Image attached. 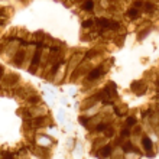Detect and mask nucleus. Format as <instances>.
Returning <instances> with one entry per match:
<instances>
[{
	"label": "nucleus",
	"mask_w": 159,
	"mask_h": 159,
	"mask_svg": "<svg viewBox=\"0 0 159 159\" xmlns=\"http://www.w3.org/2000/svg\"><path fill=\"white\" fill-rule=\"evenodd\" d=\"M19 113H20V116L25 120H28V119L48 116L49 114V109H48V106L45 103H42V104H36V106H23L19 110Z\"/></svg>",
	"instance_id": "f257e3e1"
},
{
	"label": "nucleus",
	"mask_w": 159,
	"mask_h": 159,
	"mask_svg": "<svg viewBox=\"0 0 159 159\" xmlns=\"http://www.w3.org/2000/svg\"><path fill=\"white\" fill-rule=\"evenodd\" d=\"M85 58V51L84 49H74L72 51L71 57L68 58L67 61V75H65V81L64 83H70L71 81V77L74 74V71L77 70L81 61Z\"/></svg>",
	"instance_id": "f03ea898"
},
{
	"label": "nucleus",
	"mask_w": 159,
	"mask_h": 159,
	"mask_svg": "<svg viewBox=\"0 0 159 159\" xmlns=\"http://www.w3.org/2000/svg\"><path fill=\"white\" fill-rule=\"evenodd\" d=\"M22 84V78L19 74L13 71H6L2 78H0V90L3 91H12L16 87H19Z\"/></svg>",
	"instance_id": "7ed1b4c3"
},
{
	"label": "nucleus",
	"mask_w": 159,
	"mask_h": 159,
	"mask_svg": "<svg viewBox=\"0 0 159 159\" xmlns=\"http://www.w3.org/2000/svg\"><path fill=\"white\" fill-rule=\"evenodd\" d=\"M9 39H7V43H6V48H4V51L2 52V59L3 61H6V62H12L13 57L16 55V52L19 51V48H20L22 45V41L17 38H13V36H10V35H7Z\"/></svg>",
	"instance_id": "20e7f679"
},
{
	"label": "nucleus",
	"mask_w": 159,
	"mask_h": 159,
	"mask_svg": "<svg viewBox=\"0 0 159 159\" xmlns=\"http://www.w3.org/2000/svg\"><path fill=\"white\" fill-rule=\"evenodd\" d=\"M94 67H96V65H94V62H93V59L84 58L83 61H81V64L77 67V70L74 71V74H72L71 81H74V83H80V81H83V80L87 77L88 72L91 71Z\"/></svg>",
	"instance_id": "39448f33"
},
{
	"label": "nucleus",
	"mask_w": 159,
	"mask_h": 159,
	"mask_svg": "<svg viewBox=\"0 0 159 159\" xmlns=\"http://www.w3.org/2000/svg\"><path fill=\"white\" fill-rule=\"evenodd\" d=\"M54 125V120L49 114L48 116H41V117H34L25 120V127L32 130H39V129H46L49 126Z\"/></svg>",
	"instance_id": "423d86ee"
},
{
	"label": "nucleus",
	"mask_w": 159,
	"mask_h": 159,
	"mask_svg": "<svg viewBox=\"0 0 159 159\" xmlns=\"http://www.w3.org/2000/svg\"><path fill=\"white\" fill-rule=\"evenodd\" d=\"M35 93H38V91H36L34 87H30V85H28V84L22 83L19 87H16L15 90H12L9 94H10V96H13V97H16L17 100H20V101H23V103H25V101L28 100L30 96H34Z\"/></svg>",
	"instance_id": "0eeeda50"
},
{
	"label": "nucleus",
	"mask_w": 159,
	"mask_h": 159,
	"mask_svg": "<svg viewBox=\"0 0 159 159\" xmlns=\"http://www.w3.org/2000/svg\"><path fill=\"white\" fill-rule=\"evenodd\" d=\"M34 143L41 148H45V149H51V148H54L55 140H54V138L48 133H36L35 134V139H34Z\"/></svg>",
	"instance_id": "6e6552de"
},
{
	"label": "nucleus",
	"mask_w": 159,
	"mask_h": 159,
	"mask_svg": "<svg viewBox=\"0 0 159 159\" xmlns=\"http://www.w3.org/2000/svg\"><path fill=\"white\" fill-rule=\"evenodd\" d=\"M113 114L116 119H123L125 120L129 116V107H127V104H123L120 101H116L113 106Z\"/></svg>",
	"instance_id": "1a4fd4ad"
},
{
	"label": "nucleus",
	"mask_w": 159,
	"mask_h": 159,
	"mask_svg": "<svg viewBox=\"0 0 159 159\" xmlns=\"http://www.w3.org/2000/svg\"><path fill=\"white\" fill-rule=\"evenodd\" d=\"M42 48H43V45L38 43V46H36V51H35V54H34V58H32V62H30L29 68H28V71H29L30 74H35L36 68L39 67V62H41V57H42Z\"/></svg>",
	"instance_id": "9d476101"
},
{
	"label": "nucleus",
	"mask_w": 159,
	"mask_h": 159,
	"mask_svg": "<svg viewBox=\"0 0 159 159\" xmlns=\"http://www.w3.org/2000/svg\"><path fill=\"white\" fill-rule=\"evenodd\" d=\"M130 90H132L133 94H136V96H143V94L148 91V84L145 80H138V81H133V83H132Z\"/></svg>",
	"instance_id": "9b49d317"
},
{
	"label": "nucleus",
	"mask_w": 159,
	"mask_h": 159,
	"mask_svg": "<svg viewBox=\"0 0 159 159\" xmlns=\"http://www.w3.org/2000/svg\"><path fill=\"white\" fill-rule=\"evenodd\" d=\"M25 51H26V45H20L19 51L16 52V55L13 57L12 62H10L13 67L22 68V65H23V61H25Z\"/></svg>",
	"instance_id": "f8f14e48"
},
{
	"label": "nucleus",
	"mask_w": 159,
	"mask_h": 159,
	"mask_svg": "<svg viewBox=\"0 0 159 159\" xmlns=\"http://www.w3.org/2000/svg\"><path fill=\"white\" fill-rule=\"evenodd\" d=\"M101 110H103V104H101V103H96V104L90 106L88 109L83 110L81 113H83L84 116H87V117H93V116H96V114L100 113Z\"/></svg>",
	"instance_id": "ddd939ff"
},
{
	"label": "nucleus",
	"mask_w": 159,
	"mask_h": 159,
	"mask_svg": "<svg viewBox=\"0 0 159 159\" xmlns=\"http://www.w3.org/2000/svg\"><path fill=\"white\" fill-rule=\"evenodd\" d=\"M111 152H113V148L109 145H106V146H103L101 149H98V151L94 153V156H96L97 159H109L110 155H111Z\"/></svg>",
	"instance_id": "4468645a"
},
{
	"label": "nucleus",
	"mask_w": 159,
	"mask_h": 159,
	"mask_svg": "<svg viewBox=\"0 0 159 159\" xmlns=\"http://www.w3.org/2000/svg\"><path fill=\"white\" fill-rule=\"evenodd\" d=\"M125 15L129 17L130 20H138V19H140V17L143 16V12L139 10V9H136V7H133V6H130V7L126 9Z\"/></svg>",
	"instance_id": "2eb2a0df"
},
{
	"label": "nucleus",
	"mask_w": 159,
	"mask_h": 159,
	"mask_svg": "<svg viewBox=\"0 0 159 159\" xmlns=\"http://www.w3.org/2000/svg\"><path fill=\"white\" fill-rule=\"evenodd\" d=\"M42 103H43V97H42L39 93H35L34 96H30L23 104L25 106H36V104H42Z\"/></svg>",
	"instance_id": "dca6fc26"
},
{
	"label": "nucleus",
	"mask_w": 159,
	"mask_h": 159,
	"mask_svg": "<svg viewBox=\"0 0 159 159\" xmlns=\"http://www.w3.org/2000/svg\"><path fill=\"white\" fill-rule=\"evenodd\" d=\"M81 26H83V29L84 30H87V29H93L94 26H96V17L94 16H88L85 17L83 22H81Z\"/></svg>",
	"instance_id": "f3484780"
},
{
	"label": "nucleus",
	"mask_w": 159,
	"mask_h": 159,
	"mask_svg": "<svg viewBox=\"0 0 159 159\" xmlns=\"http://www.w3.org/2000/svg\"><path fill=\"white\" fill-rule=\"evenodd\" d=\"M136 123H138V117H136L134 114H129V116L125 119V121H123V127L132 129V127H133Z\"/></svg>",
	"instance_id": "a211bd4d"
},
{
	"label": "nucleus",
	"mask_w": 159,
	"mask_h": 159,
	"mask_svg": "<svg viewBox=\"0 0 159 159\" xmlns=\"http://www.w3.org/2000/svg\"><path fill=\"white\" fill-rule=\"evenodd\" d=\"M149 34H151V28H145V29L138 30V41H143L146 36H149Z\"/></svg>",
	"instance_id": "6ab92c4d"
},
{
	"label": "nucleus",
	"mask_w": 159,
	"mask_h": 159,
	"mask_svg": "<svg viewBox=\"0 0 159 159\" xmlns=\"http://www.w3.org/2000/svg\"><path fill=\"white\" fill-rule=\"evenodd\" d=\"M57 120L59 123H62L65 120V111H64V109H58V111H57Z\"/></svg>",
	"instance_id": "aec40b11"
},
{
	"label": "nucleus",
	"mask_w": 159,
	"mask_h": 159,
	"mask_svg": "<svg viewBox=\"0 0 159 159\" xmlns=\"http://www.w3.org/2000/svg\"><path fill=\"white\" fill-rule=\"evenodd\" d=\"M78 121L84 126V127H87V126H88V121H90V117H87V116H84V114H81V116L78 117Z\"/></svg>",
	"instance_id": "412c9836"
},
{
	"label": "nucleus",
	"mask_w": 159,
	"mask_h": 159,
	"mask_svg": "<svg viewBox=\"0 0 159 159\" xmlns=\"http://www.w3.org/2000/svg\"><path fill=\"white\" fill-rule=\"evenodd\" d=\"M2 159H17V156L15 153H10V152H3L2 153Z\"/></svg>",
	"instance_id": "4be33fe9"
},
{
	"label": "nucleus",
	"mask_w": 159,
	"mask_h": 159,
	"mask_svg": "<svg viewBox=\"0 0 159 159\" xmlns=\"http://www.w3.org/2000/svg\"><path fill=\"white\" fill-rule=\"evenodd\" d=\"M4 74H6V68H4V65H2V64H0V78H2Z\"/></svg>",
	"instance_id": "5701e85b"
},
{
	"label": "nucleus",
	"mask_w": 159,
	"mask_h": 159,
	"mask_svg": "<svg viewBox=\"0 0 159 159\" xmlns=\"http://www.w3.org/2000/svg\"><path fill=\"white\" fill-rule=\"evenodd\" d=\"M153 83H155V85H156V88H159V72L155 75V78H153Z\"/></svg>",
	"instance_id": "b1692460"
},
{
	"label": "nucleus",
	"mask_w": 159,
	"mask_h": 159,
	"mask_svg": "<svg viewBox=\"0 0 159 159\" xmlns=\"http://www.w3.org/2000/svg\"><path fill=\"white\" fill-rule=\"evenodd\" d=\"M3 36H4V34H3V32H2V30H0V39L3 38Z\"/></svg>",
	"instance_id": "393cba45"
}]
</instances>
